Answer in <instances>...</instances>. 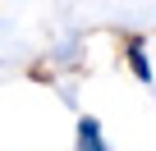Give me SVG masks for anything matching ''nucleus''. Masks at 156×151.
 <instances>
[{"instance_id":"obj_2","label":"nucleus","mask_w":156,"mask_h":151,"mask_svg":"<svg viewBox=\"0 0 156 151\" xmlns=\"http://www.w3.org/2000/svg\"><path fill=\"white\" fill-rule=\"evenodd\" d=\"M129 69L138 73V83H151V64H147V55H142V41H138V37L129 41Z\"/></svg>"},{"instance_id":"obj_1","label":"nucleus","mask_w":156,"mask_h":151,"mask_svg":"<svg viewBox=\"0 0 156 151\" xmlns=\"http://www.w3.org/2000/svg\"><path fill=\"white\" fill-rule=\"evenodd\" d=\"M78 151H106V142H101V124H97L92 115L78 119Z\"/></svg>"}]
</instances>
